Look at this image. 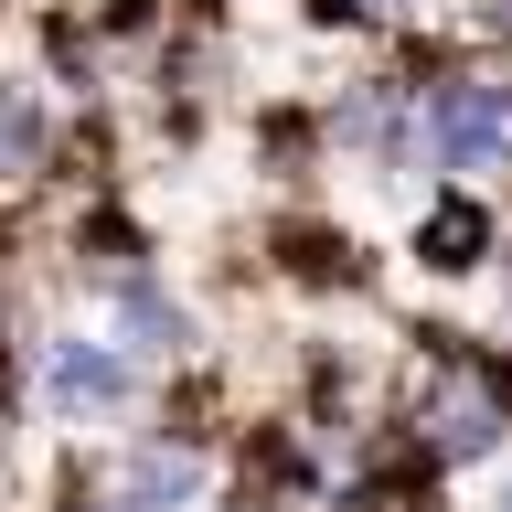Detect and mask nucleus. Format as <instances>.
I'll use <instances>...</instances> for the list:
<instances>
[{
	"label": "nucleus",
	"instance_id": "nucleus-1",
	"mask_svg": "<svg viewBox=\"0 0 512 512\" xmlns=\"http://www.w3.org/2000/svg\"><path fill=\"white\" fill-rule=\"evenodd\" d=\"M406 438L427 448V470H470L491 448L512 438V374L502 363H480L438 331V352L416 363V395H406Z\"/></svg>",
	"mask_w": 512,
	"mask_h": 512
},
{
	"label": "nucleus",
	"instance_id": "nucleus-3",
	"mask_svg": "<svg viewBox=\"0 0 512 512\" xmlns=\"http://www.w3.org/2000/svg\"><path fill=\"white\" fill-rule=\"evenodd\" d=\"M416 118L448 171H512V75H448V86H427Z\"/></svg>",
	"mask_w": 512,
	"mask_h": 512
},
{
	"label": "nucleus",
	"instance_id": "nucleus-4",
	"mask_svg": "<svg viewBox=\"0 0 512 512\" xmlns=\"http://www.w3.org/2000/svg\"><path fill=\"white\" fill-rule=\"evenodd\" d=\"M107 480H118L139 512H203L214 502V448L192 427H150V438L107 448Z\"/></svg>",
	"mask_w": 512,
	"mask_h": 512
},
{
	"label": "nucleus",
	"instance_id": "nucleus-6",
	"mask_svg": "<svg viewBox=\"0 0 512 512\" xmlns=\"http://www.w3.org/2000/svg\"><path fill=\"white\" fill-rule=\"evenodd\" d=\"M32 160H43V96L0 75V182H22Z\"/></svg>",
	"mask_w": 512,
	"mask_h": 512
},
{
	"label": "nucleus",
	"instance_id": "nucleus-8",
	"mask_svg": "<svg viewBox=\"0 0 512 512\" xmlns=\"http://www.w3.org/2000/svg\"><path fill=\"white\" fill-rule=\"evenodd\" d=\"M64 512H139L118 491V480H107V459H96V470H75V491H64Z\"/></svg>",
	"mask_w": 512,
	"mask_h": 512
},
{
	"label": "nucleus",
	"instance_id": "nucleus-5",
	"mask_svg": "<svg viewBox=\"0 0 512 512\" xmlns=\"http://www.w3.org/2000/svg\"><path fill=\"white\" fill-rule=\"evenodd\" d=\"M107 299H118V352L139 363V374H150V363H182V352H192V310L150 278V267H118V288H107Z\"/></svg>",
	"mask_w": 512,
	"mask_h": 512
},
{
	"label": "nucleus",
	"instance_id": "nucleus-9",
	"mask_svg": "<svg viewBox=\"0 0 512 512\" xmlns=\"http://www.w3.org/2000/svg\"><path fill=\"white\" fill-rule=\"evenodd\" d=\"M491 512H512V480H502V502H491Z\"/></svg>",
	"mask_w": 512,
	"mask_h": 512
},
{
	"label": "nucleus",
	"instance_id": "nucleus-2",
	"mask_svg": "<svg viewBox=\"0 0 512 512\" xmlns=\"http://www.w3.org/2000/svg\"><path fill=\"white\" fill-rule=\"evenodd\" d=\"M32 384H43V406H54L64 427H107V416H128L150 395V374H139L118 342H96V331H54L43 363H32Z\"/></svg>",
	"mask_w": 512,
	"mask_h": 512
},
{
	"label": "nucleus",
	"instance_id": "nucleus-7",
	"mask_svg": "<svg viewBox=\"0 0 512 512\" xmlns=\"http://www.w3.org/2000/svg\"><path fill=\"white\" fill-rule=\"evenodd\" d=\"M427 246H438V267H480V246H491V224H480L470 203H438V214H427Z\"/></svg>",
	"mask_w": 512,
	"mask_h": 512
}]
</instances>
